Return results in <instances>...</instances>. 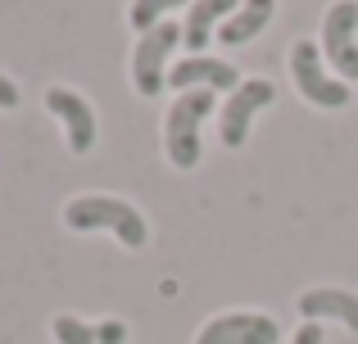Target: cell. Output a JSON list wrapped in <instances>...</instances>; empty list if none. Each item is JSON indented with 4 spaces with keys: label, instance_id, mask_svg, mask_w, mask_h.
Returning a JSON list of instances; mask_svg holds the SVG:
<instances>
[{
    "label": "cell",
    "instance_id": "7c38bea8",
    "mask_svg": "<svg viewBox=\"0 0 358 344\" xmlns=\"http://www.w3.org/2000/svg\"><path fill=\"white\" fill-rule=\"evenodd\" d=\"M55 344H127V322L105 317V322H82L73 313H59L50 322Z\"/></svg>",
    "mask_w": 358,
    "mask_h": 344
},
{
    "label": "cell",
    "instance_id": "5b68a950",
    "mask_svg": "<svg viewBox=\"0 0 358 344\" xmlns=\"http://www.w3.org/2000/svg\"><path fill=\"white\" fill-rule=\"evenodd\" d=\"M322 59L341 82L358 77V0H336L322 14Z\"/></svg>",
    "mask_w": 358,
    "mask_h": 344
},
{
    "label": "cell",
    "instance_id": "8fae6325",
    "mask_svg": "<svg viewBox=\"0 0 358 344\" xmlns=\"http://www.w3.org/2000/svg\"><path fill=\"white\" fill-rule=\"evenodd\" d=\"M299 317H304V322H341V327L358 331V294L341 290V285L304 290V294H299Z\"/></svg>",
    "mask_w": 358,
    "mask_h": 344
},
{
    "label": "cell",
    "instance_id": "2e32d148",
    "mask_svg": "<svg viewBox=\"0 0 358 344\" xmlns=\"http://www.w3.org/2000/svg\"><path fill=\"white\" fill-rule=\"evenodd\" d=\"M14 105H18V87L0 73V109H14Z\"/></svg>",
    "mask_w": 358,
    "mask_h": 344
},
{
    "label": "cell",
    "instance_id": "277c9868",
    "mask_svg": "<svg viewBox=\"0 0 358 344\" xmlns=\"http://www.w3.org/2000/svg\"><path fill=\"white\" fill-rule=\"evenodd\" d=\"M182 45V23H159L150 32H141L136 50H131V91L141 100H155L168 87V54Z\"/></svg>",
    "mask_w": 358,
    "mask_h": 344
},
{
    "label": "cell",
    "instance_id": "9a60e30c",
    "mask_svg": "<svg viewBox=\"0 0 358 344\" xmlns=\"http://www.w3.org/2000/svg\"><path fill=\"white\" fill-rule=\"evenodd\" d=\"M290 344H327V327L322 322H304V327L290 336Z\"/></svg>",
    "mask_w": 358,
    "mask_h": 344
},
{
    "label": "cell",
    "instance_id": "3957f363",
    "mask_svg": "<svg viewBox=\"0 0 358 344\" xmlns=\"http://www.w3.org/2000/svg\"><path fill=\"white\" fill-rule=\"evenodd\" d=\"M290 77H295L299 96L317 109H345L350 105V82H341L336 73H327L322 45L317 41H295L290 45Z\"/></svg>",
    "mask_w": 358,
    "mask_h": 344
},
{
    "label": "cell",
    "instance_id": "9c48e42d",
    "mask_svg": "<svg viewBox=\"0 0 358 344\" xmlns=\"http://www.w3.org/2000/svg\"><path fill=\"white\" fill-rule=\"evenodd\" d=\"M241 73L236 63L227 59H209V54H186V59H177L173 68H168V87L182 96V91H236L241 87Z\"/></svg>",
    "mask_w": 358,
    "mask_h": 344
},
{
    "label": "cell",
    "instance_id": "ba28073f",
    "mask_svg": "<svg viewBox=\"0 0 358 344\" xmlns=\"http://www.w3.org/2000/svg\"><path fill=\"white\" fill-rule=\"evenodd\" d=\"M281 327L268 313H222L200 327L195 344H277Z\"/></svg>",
    "mask_w": 358,
    "mask_h": 344
},
{
    "label": "cell",
    "instance_id": "4fadbf2b",
    "mask_svg": "<svg viewBox=\"0 0 358 344\" xmlns=\"http://www.w3.org/2000/svg\"><path fill=\"white\" fill-rule=\"evenodd\" d=\"M272 5H277V0H241V9L218 27V41H222V45H245V41H254V36L268 27Z\"/></svg>",
    "mask_w": 358,
    "mask_h": 344
},
{
    "label": "cell",
    "instance_id": "52a82bcc",
    "mask_svg": "<svg viewBox=\"0 0 358 344\" xmlns=\"http://www.w3.org/2000/svg\"><path fill=\"white\" fill-rule=\"evenodd\" d=\"M45 109L59 118L64 141H69L73 154H87L91 145H96L100 127H96V109H91L87 96H78V91H69V87H50L45 91Z\"/></svg>",
    "mask_w": 358,
    "mask_h": 344
},
{
    "label": "cell",
    "instance_id": "7a4b0ae2",
    "mask_svg": "<svg viewBox=\"0 0 358 344\" xmlns=\"http://www.w3.org/2000/svg\"><path fill=\"white\" fill-rule=\"evenodd\" d=\"M213 114V91H182L164 118V150L177 172L200 163V123Z\"/></svg>",
    "mask_w": 358,
    "mask_h": 344
},
{
    "label": "cell",
    "instance_id": "6da1fadb",
    "mask_svg": "<svg viewBox=\"0 0 358 344\" xmlns=\"http://www.w3.org/2000/svg\"><path fill=\"white\" fill-rule=\"evenodd\" d=\"M64 227L69 231H114L127 249H141L150 240V227L136 204L114 200V195H78L64 204Z\"/></svg>",
    "mask_w": 358,
    "mask_h": 344
},
{
    "label": "cell",
    "instance_id": "30bf717a",
    "mask_svg": "<svg viewBox=\"0 0 358 344\" xmlns=\"http://www.w3.org/2000/svg\"><path fill=\"white\" fill-rule=\"evenodd\" d=\"M241 9V0H191L186 5V18H182V45L191 54H204V45L213 41L222 23Z\"/></svg>",
    "mask_w": 358,
    "mask_h": 344
},
{
    "label": "cell",
    "instance_id": "8992f818",
    "mask_svg": "<svg viewBox=\"0 0 358 344\" xmlns=\"http://www.w3.org/2000/svg\"><path fill=\"white\" fill-rule=\"evenodd\" d=\"M272 100H277V87H272L268 77H245L236 91L227 96V105H222V118H218V136L227 150H241L245 136H250V123L259 109H268Z\"/></svg>",
    "mask_w": 358,
    "mask_h": 344
},
{
    "label": "cell",
    "instance_id": "5bb4252c",
    "mask_svg": "<svg viewBox=\"0 0 358 344\" xmlns=\"http://www.w3.org/2000/svg\"><path fill=\"white\" fill-rule=\"evenodd\" d=\"M177 5H191V0H131L127 23L136 27V36H141V32H150V27L168 23V14H173Z\"/></svg>",
    "mask_w": 358,
    "mask_h": 344
}]
</instances>
